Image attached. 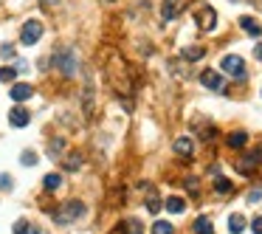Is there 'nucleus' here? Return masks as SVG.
<instances>
[{
    "instance_id": "obj_1",
    "label": "nucleus",
    "mask_w": 262,
    "mask_h": 234,
    "mask_svg": "<svg viewBox=\"0 0 262 234\" xmlns=\"http://www.w3.org/2000/svg\"><path fill=\"white\" fill-rule=\"evenodd\" d=\"M85 212H88V209H85V203H82V200H68V203H62L60 209L54 212V220L60 223V226H68V223L79 220Z\"/></svg>"
},
{
    "instance_id": "obj_2",
    "label": "nucleus",
    "mask_w": 262,
    "mask_h": 234,
    "mask_svg": "<svg viewBox=\"0 0 262 234\" xmlns=\"http://www.w3.org/2000/svg\"><path fill=\"white\" fill-rule=\"evenodd\" d=\"M54 68H60V74H65V76H73L76 74V56H73V51L71 48H60L54 54Z\"/></svg>"
},
{
    "instance_id": "obj_3",
    "label": "nucleus",
    "mask_w": 262,
    "mask_h": 234,
    "mask_svg": "<svg viewBox=\"0 0 262 234\" xmlns=\"http://www.w3.org/2000/svg\"><path fill=\"white\" fill-rule=\"evenodd\" d=\"M220 68H223V74L231 76V79H245V62H243V56H237V54L223 56Z\"/></svg>"
},
{
    "instance_id": "obj_4",
    "label": "nucleus",
    "mask_w": 262,
    "mask_h": 234,
    "mask_svg": "<svg viewBox=\"0 0 262 234\" xmlns=\"http://www.w3.org/2000/svg\"><path fill=\"white\" fill-rule=\"evenodd\" d=\"M40 37H43V23H40V20H25L23 31H20V43H23V45H34Z\"/></svg>"
},
{
    "instance_id": "obj_5",
    "label": "nucleus",
    "mask_w": 262,
    "mask_h": 234,
    "mask_svg": "<svg viewBox=\"0 0 262 234\" xmlns=\"http://www.w3.org/2000/svg\"><path fill=\"white\" fill-rule=\"evenodd\" d=\"M195 17H197V25H200V28H206V31H212L214 25H217V12H214L212 6H200Z\"/></svg>"
},
{
    "instance_id": "obj_6",
    "label": "nucleus",
    "mask_w": 262,
    "mask_h": 234,
    "mask_svg": "<svg viewBox=\"0 0 262 234\" xmlns=\"http://www.w3.org/2000/svg\"><path fill=\"white\" fill-rule=\"evenodd\" d=\"M200 82L209 87V91H217V93L226 91V82H223V76H220L217 71H203V74H200Z\"/></svg>"
},
{
    "instance_id": "obj_7",
    "label": "nucleus",
    "mask_w": 262,
    "mask_h": 234,
    "mask_svg": "<svg viewBox=\"0 0 262 234\" xmlns=\"http://www.w3.org/2000/svg\"><path fill=\"white\" fill-rule=\"evenodd\" d=\"M259 164H262V153H254V155H243V158L237 161V169H240V172H243V175H251V172H254V169H256V166H259Z\"/></svg>"
},
{
    "instance_id": "obj_8",
    "label": "nucleus",
    "mask_w": 262,
    "mask_h": 234,
    "mask_svg": "<svg viewBox=\"0 0 262 234\" xmlns=\"http://www.w3.org/2000/svg\"><path fill=\"white\" fill-rule=\"evenodd\" d=\"M28 122H31V113L25 110V107H12V110H9V124H12V127H25Z\"/></svg>"
},
{
    "instance_id": "obj_9",
    "label": "nucleus",
    "mask_w": 262,
    "mask_h": 234,
    "mask_svg": "<svg viewBox=\"0 0 262 234\" xmlns=\"http://www.w3.org/2000/svg\"><path fill=\"white\" fill-rule=\"evenodd\" d=\"M178 12H181V0H164V6H161V17H164V20H175Z\"/></svg>"
},
{
    "instance_id": "obj_10",
    "label": "nucleus",
    "mask_w": 262,
    "mask_h": 234,
    "mask_svg": "<svg viewBox=\"0 0 262 234\" xmlns=\"http://www.w3.org/2000/svg\"><path fill=\"white\" fill-rule=\"evenodd\" d=\"M9 93H12V99H14V102H25V99H31V96H34V87H31V85H14Z\"/></svg>"
},
{
    "instance_id": "obj_11",
    "label": "nucleus",
    "mask_w": 262,
    "mask_h": 234,
    "mask_svg": "<svg viewBox=\"0 0 262 234\" xmlns=\"http://www.w3.org/2000/svg\"><path fill=\"white\" fill-rule=\"evenodd\" d=\"M240 25H243V31H248L251 37H259V34H262V25L256 23L254 17H243V20H240Z\"/></svg>"
},
{
    "instance_id": "obj_12",
    "label": "nucleus",
    "mask_w": 262,
    "mask_h": 234,
    "mask_svg": "<svg viewBox=\"0 0 262 234\" xmlns=\"http://www.w3.org/2000/svg\"><path fill=\"white\" fill-rule=\"evenodd\" d=\"M226 141H228V147L240 150V147H245V144H248V136H245L243 130H237V133H231V136H228Z\"/></svg>"
},
{
    "instance_id": "obj_13",
    "label": "nucleus",
    "mask_w": 262,
    "mask_h": 234,
    "mask_svg": "<svg viewBox=\"0 0 262 234\" xmlns=\"http://www.w3.org/2000/svg\"><path fill=\"white\" fill-rule=\"evenodd\" d=\"M243 228H245V217L243 215H231V217H228V231H231V234H243Z\"/></svg>"
},
{
    "instance_id": "obj_14",
    "label": "nucleus",
    "mask_w": 262,
    "mask_h": 234,
    "mask_svg": "<svg viewBox=\"0 0 262 234\" xmlns=\"http://www.w3.org/2000/svg\"><path fill=\"white\" fill-rule=\"evenodd\" d=\"M181 54H183V60L195 62V60H200V56L206 54V48H200V45H189V48H183Z\"/></svg>"
},
{
    "instance_id": "obj_15",
    "label": "nucleus",
    "mask_w": 262,
    "mask_h": 234,
    "mask_svg": "<svg viewBox=\"0 0 262 234\" xmlns=\"http://www.w3.org/2000/svg\"><path fill=\"white\" fill-rule=\"evenodd\" d=\"M175 153L183 155V158H192V141H189V138H178V141H175Z\"/></svg>"
},
{
    "instance_id": "obj_16",
    "label": "nucleus",
    "mask_w": 262,
    "mask_h": 234,
    "mask_svg": "<svg viewBox=\"0 0 262 234\" xmlns=\"http://www.w3.org/2000/svg\"><path fill=\"white\" fill-rule=\"evenodd\" d=\"M195 234H214L212 220H209V217H197L195 220Z\"/></svg>"
},
{
    "instance_id": "obj_17",
    "label": "nucleus",
    "mask_w": 262,
    "mask_h": 234,
    "mask_svg": "<svg viewBox=\"0 0 262 234\" xmlns=\"http://www.w3.org/2000/svg\"><path fill=\"white\" fill-rule=\"evenodd\" d=\"M166 209H169L172 215H181V212L186 209V200H183V197H169V200H166Z\"/></svg>"
},
{
    "instance_id": "obj_18",
    "label": "nucleus",
    "mask_w": 262,
    "mask_h": 234,
    "mask_svg": "<svg viewBox=\"0 0 262 234\" xmlns=\"http://www.w3.org/2000/svg\"><path fill=\"white\" fill-rule=\"evenodd\" d=\"M60 184H62V178H60V175H56V172H48V175H45V178H43V186H45V189H48V192L60 189Z\"/></svg>"
},
{
    "instance_id": "obj_19",
    "label": "nucleus",
    "mask_w": 262,
    "mask_h": 234,
    "mask_svg": "<svg viewBox=\"0 0 262 234\" xmlns=\"http://www.w3.org/2000/svg\"><path fill=\"white\" fill-rule=\"evenodd\" d=\"M214 189H217L220 195H228V192H234V184L228 178H217L214 181Z\"/></svg>"
},
{
    "instance_id": "obj_20",
    "label": "nucleus",
    "mask_w": 262,
    "mask_h": 234,
    "mask_svg": "<svg viewBox=\"0 0 262 234\" xmlns=\"http://www.w3.org/2000/svg\"><path fill=\"white\" fill-rule=\"evenodd\" d=\"M14 234H40V226H31V223H17L14 226Z\"/></svg>"
},
{
    "instance_id": "obj_21",
    "label": "nucleus",
    "mask_w": 262,
    "mask_h": 234,
    "mask_svg": "<svg viewBox=\"0 0 262 234\" xmlns=\"http://www.w3.org/2000/svg\"><path fill=\"white\" fill-rule=\"evenodd\" d=\"M153 234H175V228H172V223H166V220H158L153 226Z\"/></svg>"
},
{
    "instance_id": "obj_22",
    "label": "nucleus",
    "mask_w": 262,
    "mask_h": 234,
    "mask_svg": "<svg viewBox=\"0 0 262 234\" xmlns=\"http://www.w3.org/2000/svg\"><path fill=\"white\" fill-rule=\"evenodd\" d=\"M147 209L153 212V215H158V212H161V200H158V195H150V197H147Z\"/></svg>"
},
{
    "instance_id": "obj_23",
    "label": "nucleus",
    "mask_w": 262,
    "mask_h": 234,
    "mask_svg": "<svg viewBox=\"0 0 262 234\" xmlns=\"http://www.w3.org/2000/svg\"><path fill=\"white\" fill-rule=\"evenodd\" d=\"M79 166H82V155H79V153H73L71 158H68L65 169H71V172H73V169H79Z\"/></svg>"
},
{
    "instance_id": "obj_24",
    "label": "nucleus",
    "mask_w": 262,
    "mask_h": 234,
    "mask_svg": "<svg viewBox=\"0 0 262 234\" xmlns=\"http://www.w3.org/2000/svg\"><path fill=\"white\" fill-rule=\"evenodd\" d=\"M14 76H17L14 65H12V68H0V82H14Z\"/></svg>"
},
{
    "instance_id": "obj_25",
    "label": "nucleus",
    "mask_w": 262,
    "mask_h": 234,
    "mask_svg": "<svg viewBox=\"0 0 262 234\" xmlns=\"http://www.w3.org/2000/svg\"><path fill=\"white\" fill-rule=\"evenodd\" d=\"M122 231H127V234H141V223H138V220H130V223H124Z\"/></svg>"
},
{
    "instance_id": "obj_26",
    "label": "nucleus",
    "mask_w": 262,
    "mask_h": 234,
    "mask_svg": "<svg viewBox=\"0 0 262 234\" xmlns=\"http://www.w3.org/2000/svg\"><path fill=\"white\" fill-rule=\"evenodd\" d=\"M20 161H23V164H25V166H34V164H37V155H34V153H31V150H25V153H23V155H20Z\"/></svg>"
},
{
    "instance_id": "obj_27",
    "label": "nucleus",
    "mask_w": 262,
    "mask_h": 234,
    "mask_svg": "<svg viewBox=\"0 0 262 234\" xmlns=\"http://www.w3.org/2000/svg\"><path fill=\"white\" fill-rule=\"evenodd\" d=\"M62 147H65V141H62V138H54V141H51V155H60Z\"/></svg>"
},
{
    "instance_id": "obj_28",
    "label": "nucleus",
    "mask_w": 262,
    "mask_h": 234,
    "mask_svg": "<svg viewBox=\"0 0 262 234\" xmlns=\"http://www.w3.org/2000/svg\"><path fill=\"white\" fill-rule=\"evenodd\" d=\"M0 189H12V178L9 175H0Z\"/></svg>"
},
{
    "instance_id": "obj_29",
    "label": "nucleus",
    "mask_w": 262,
    "mask_h": 234,
    "mask_svg": "<svg viewBox=\"0 0 262 234\" xmlns=\"http://www.w3.org/2000/svg\"><path fill=\"white\" fill-rule=\"evenodd\" d=\"M251 228H254V234H262V217H254V223H251Z\"/></svg>"
},
{
    "instance_id": "obj_30",
    "label": "nucleus",
    "mask_w": 262,
    "mask_h": 234,
    "mask_svg": "<svg viewBox=\"0 0 262 234\" xmlns=\"http://www.w3.org/2000/svg\"><path fill=\"white\" fill-rule=\"evenodd\" d=\"M259 197H262V192H259V189H254V192H251V195H248V200H251V203H256Z\"/></svg>"
},
{
    "instance_id": "obj_31",
    "label": "nucleus",
    "mask_w": 262,
    "mask_h": 234,
    "mask_svg": "<svg viewBox=\"0 0 262 234\" xmlns=\"http://www.w3.org/2000/svg\"><path fill=\"white\" fill-rule=\"evenodd\" d=\"M0 54H3V56H12L14 48H12V45H3V48H0Z\"/></svg>"
},
{
    "instance_id": "obj_32",
    "label": "nucleus",
    "mask_w": 262,
    "mask_h": 234,
    "mask_svg": "<svg viewBox=\"0 0 262 234\" xmlns=\"http://www.w3.org/2000/svg\"><path fill=\"white\" fill-rule=\"evenodd\" d=\"M254 56H256V60H262V43H259V45H256V48H254Z\"/></svg>"
}]
</instances>
